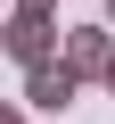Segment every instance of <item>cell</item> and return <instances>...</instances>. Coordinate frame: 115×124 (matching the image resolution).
<instances>
[{"label": "cell", "instance_id": "obj_4", "mask_svg": "<svg viewBox=\"0 0 115 124\" xmlns=\"http://www.w3.org/2000/svg\"><path fill=\"white\" fill-rule=\"evenodd\" d=\"M17 8H41V17H49V8H58V0H17Z\"/></svg>", "mask_w": 115, "mask_h": 124}, {"label": "cell", "instance_id": "obj_3", "mask_svg": "<svg viewBox=\"0 0 115 124\" xmlns=\"http://www.w3.org/2000/svg\"><path fill=\"white\" fill-rule=\"evenodd\" d=\"M82 91V75L66 66V50H58V58H41V66H25V108H66Z\"/></svg>", "mask_w": 115, "mask_h": 124}, {"label": "cell", "instance_id": "obj_2", "mask_svg": "<svg viewBox=\"0 0 115 124\" xmlns=\"http://www.w3.org/2000/svg\"><path fill=\"white\" fill-rule=\"evenodd\" d=\"M66 66H74L82 83H107V66H115V25H66Z\"/></svg>", "mask_w": 115, "mask_h": 124}, {"label": "cell", "instance_id": "obj_7", "mask_svg": "<svg viewBox=\"0 0 115 124\" xmlns=\"http://www.w3.org/2000/svg\"><path fill=\"white\" fill-rule=\"evenodd\" d=\"M107 91H115V66H107Z\"/></svg>", "mask_w": 115, "mask_h": 124}, {"label": "cell", "instance_id": "obj_6", "mask_svg": "<svg viewBox=\"0 0 115 124\" xmlns=\"http://www.w3.org/2000/svg\"><path fill=\"white\" fill-rule=\"evenodd\" d=\"M107 25H115V0H107Z\"/></svg>", "mask_w": 115, "mask_h": 124}, {"label": "cell", "instance_id": "obj_1", "mask_svg": "<svg viewBox=\"0 0 115 124\" xmlns=\"http://www.w3.org/2000/svg\"><path fill=\"white\" fill-rule=\"evenodd\" d=\"M0 50H8L17 66H41V58H58V50H66V33H58L41 8H17L8 25H0Z\"/></svg>", "mask_w": 115, "mask_h": 124}, {"label": "cell", "instance_id": "obj_5", "mask_svg": "<svg viewBox=\"0 0 115 124\" xmlns=\"http://www.w3.org/2000/svg\"><path fill=\"white\" fill-rule=\"evenodd\" d=\"M0 124H33V116H25V108H8V116H0Z\"/></svg>", "mask_w": 115, "mask_h": 124}]
</instances>
